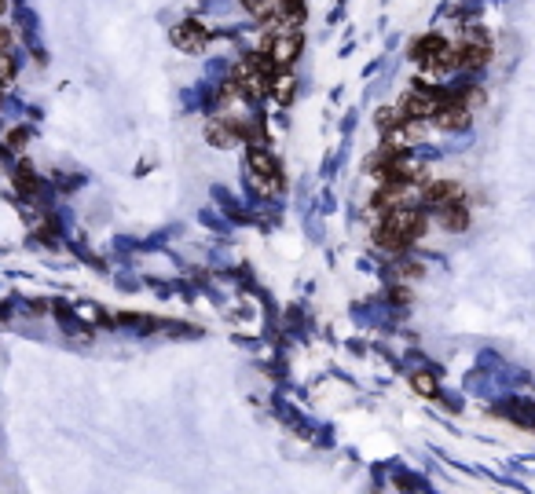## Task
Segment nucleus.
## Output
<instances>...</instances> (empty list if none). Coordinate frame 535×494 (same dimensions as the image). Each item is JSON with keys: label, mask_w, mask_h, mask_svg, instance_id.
Listing matches in <instances>:
<instances>
[{"label": "nucleus", "mask_w": 535, "mask_h": 494, "mask_svg": "<svg viewBox=\"0 0 535 494\" xmlns=\"http://www.w3.org/2000/svg\"><path fill=\"white\" fill-rule=\"evenodd\" d=\"M411 385H414V392H422V396H437V381H432V373H426V370H414Z\"/></svg>", "instance_id": "9d476101"}, {"label": "nucleus", "mask_w": 535, "mask_h": 494, "mask_svg": "<svg viewBox=\"0 0 535 494\" xmlns=\"http://www.w3.org/2000/svg\"><path fill=\"white\" fill-rule=\"evenodd\" d=\"M246 161H249L253 184H257L264 194H279V191H283V173H279V161H275V154H268L264 143H249Z\"/></svg>", "instance_id": "7ed1b4c3"}, {"label": "nucleus", "mask_w": 535, "mask_h": 494, "mask_svg": "<svg viewBox=\"0 0 535 494\" xmlns=\"http://www.w3.org/2000/svg\"><path fill=\"white\" fill-rule=\"evenodd\" d=\"M242 8L249 11V15H257V19H272L275 15V8H279V0H242Z\"/></svg>", "instance_id": "1a4fd4ad"}, {"label": "nucleus", "mask_w": 535, "mask_h": 494, "mask_svg": "<svg viewBox=\"0 0 535 494\" xmlns=\"http://www.w3.org/2000/svg\"><path fill=\"white\" fill-rule=\"evenodd\" d=\"M0 15H4V0H0Z\"/></svg>", "instance_id": "ddd939ff"}, {"label": "nucleus", "mask_w": 535, "mask_h": 494, "mask_svg": "<svg viewBox=\"0 0 535 494\" xmlns=\"http://www.w3.org/2000/svg\"><path fill=\"white\" fill-rule=\"evenodd\" d=\"M242 121L227 118V114H216V118L206 125V139L213 143V147H235V143H242Z\"/></svg>", "instance_id": "423d86ee"}, {"label": "nucleus", "mask_w": 535, "mask_h": 494, "mask_svg": "<svg viewBox=\"0 0 535 494\" xmlns=\"http://www.w3.org/2000/svg\"><path fill=\"white\" fill-rule=\"evenodd\" d=\"M8 41H11V37H8V30H0V51L8 48Z\"/></svg>", "instance_id": "f8f14e48"}, {"label": "nucleus", "mask_w": 535, "mask_h": 494, "mask_svg": "<svg viewBox=\"0 0 535 494\" xmlns=\"http://www.w3.org/2000/svg\"><path fill=\"white\" fill-rule=\"evenodd\" d=\"M297 51H301V30H294V26H279V22H268L261 55H264L268 62H272V67H275L279 73L294 67Z\"/></svg>", "instance_id": "f257e3e1"}, {"label": "nucleus", "mask_w": 535, "mask_h": 494, "mask_svg": "<svg viewBox=\"0 0 535 494\" xmlns=\"http://www.w3.org/2000/svg\"><path fill=\"white\" fill-rule=\"evenodd\" d=\"M440 220V227L444 231H451V235H462V231L469 227V209H466V202L462 205H451V209H440V213H432Z\"/></svg>", "instance_id": "6e6552de"}, {"label": "nucleus", "mask_w": 535, "mask_h": 494, "mask_svg": "<svg viewBox=\"0 0 535 494\" xmlns=\"http://www.w3.org/2000/svg\"><path fill=\"white\" fill-rule=\"evenodd\" d=\"M15 81V59L8 55V51H0V88Z\"/></svg>", "instance_id": "9b49d317"}, {"label": "nucleus", "mask_w": 535, "mask_h": 494, "mask_svg": "<svg viewBox=\"0 0 535 494\" xmlns=\"http://www.w3.org/2000/svg\"><path fill=\"white\" fill-rule=\"evenodd\" d=\"M411 59L422 67L426 73H448L455 67V44H448L440 33H426L411 44Z\"/></svg>", "instance_id": "f03ea898"}, {"label": "nucleus", "mask_w": 535, "mask_h": 494, "mask_svg": "<svg viewBox=\"0 0 535 494\" xmlns=\"http://www.w3.org/2000/svg\"><path fill=\"white\" fill-rule=\"evenodd\" d=\"M206 41H209V30L198 19H184V22L173 26V44L180 51H202Z\"/></svg>", "instance_id": "0eeeda50"}, {"label": "nucleus", "mask_w": 535, "mask_h": 494, "mask_svg": "<svg viewBox=\"0 0 535 494\" xmlns=\"http://www.w3.org/2000/svg\"><path fill=\"white\" fill-rule=\"evenodd\" d=\"M488 59H491V41H488V33L466 30L462 44H455V67H458V70H480V67H488Z\"/></svg>", "instance_id": "20e7f679"}, {"label": "nucleus", "mask_w": 535, "mask_h": 494, "mask_svg": "<svg viewBox=\"0 0 535 494\" xmlns=\"http://www.w3.org/2000/svg\"><path fill=\"white\" fill-rule=\"evenodd\" d=\"M469 118H473V110L466 107V99L455 96V92H444V103L437 107V114H432L429 121L437 128H444V132H462L469 125Z\"/></svg>", "instance_id": "39448f33"}]
</instances>
